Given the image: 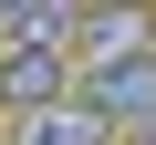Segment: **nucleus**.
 I'll list each match as a JSON object with an SVG mask.
<instances>
[{"label": "nucleus", "mask_w": 156, "mask_h": 145, "mask_svg": "<svg viewBox=\"0 0 156 145\" xmlns=\"http://www.w3.org/2000/svg\"><path fill=\"white\" fill-rule=\"evenodd\" d=\"M73 104L104 124V145L146 135V124H156V52H135V62H115V72H73Z\"/></svg>", "instance_id": "obj_1"}, {"label": "nucleus", "mask_w": 156, "mask_h": 145, "mask_svg": "<svg viewBox=\"0 0 156 145\" xmlns=\"http://www.w3.org/2000/svg\"><path fill=\"white\" fill-rule=\"evenodd\" d=\"M135 52H156V21L146 11H73V72H115V62H135Z\"/></svg>", "instance_id": "obj_2"}, {"label": "nucleus", "mask_w": 156, "mask_h": 145, "mask_svg": "<svg viewBox=\"0 0 156 145\" xmlns=\"http://www.w3.org/2000/svg\"><path fill=\"white\" fill-rule=\"evenodd\" d=\"M62 93H73L62 52H0V114H31V104H62Z\"/></svg>", "instance_id": "obj_3"}, {"label": "nucleus", "mask_w": 156, "mask_h": 145, "mask_svg": "<svg viewBox=\"0 0 156 145\" xmlns=\"http://www.w3.org/2000/svg\"><path fill=\"white\" fill-rule=\"evenodd\" d=\"M0 145H104V124L83 114V104H31V114H11V135H0Z\"/></svg>", "instance_id": "obj_4"}, {"label": "nucleus", "mask_w": 156, "mask_h": 145, "mask_svg": "<svg viewBox=\"0 0 156 145\" xmlns=\"http://www.w3.org/2000/svg\"><path fill=\"white\" fill-rule=\"evenodd\" d=\"M125 145H156V124H146V135H125Z\"/></svg>", "instance_id": "obj_5"}]
</instances>
